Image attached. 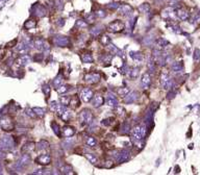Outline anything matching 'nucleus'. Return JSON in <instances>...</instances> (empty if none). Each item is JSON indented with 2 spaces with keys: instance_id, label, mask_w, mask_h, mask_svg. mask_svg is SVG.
I'll use <instances>...</instances> for the list:
<instances>
[{
  "instance_id": "50",
  "label": "nucleus",
  "mask_w": 200,
  "mask_h": 175,
  "mask_svg": "<svg viewBox=\"0 0 200 175\" xmlns=\"http://www.w3.org/2000/svg\"><path fill=\"white\" fill-rule=\"evenodd\" d=\"M101 43L103 44V45H108V44H110V39H108V37H106V36L102 37Z\"/></svg>"
},
{
  "instance_id": "37",
  "label": "nucleus",
  "mask_w": 200,
  "mask_h": 175,
  "mask_svg": "<svg viewBox=\"0 0 200 175\" xmlns=\"http://www.w3.org/2000/svg\"><path fill=\"white\" fill-rule=\"evenodd\" d=\"M171 69L174 72H180L182 71V65H181V63H173Z\"/></svg>"
},
{
  "instance_id": "34",
  "label": "nucleus",
  "mask_w": 200,
  "mask_h": 175,
  "mask_svg": "<svg viewBox=\"0 0 200 175\" xmlns=\"http://www.w3.org/2000/svg\"><path fill=\"white\" fill-rule=\"evenodd\" d=\"M36 25H37V22L35 20H27V21L25 22L24 27L26 29H31V28L36 27Z\"/></svg>"
},
{
  "instance_id": "1",
  "label": "nucleus",
  "mask_w": 200,
  "mask_h": 175,
  "mask_svg": "<svg viewBox=\"0 0 200 175\" xmlns=\"http://www.w3.org/2000/svg\"><path fill=\"white\" fill-rule=\"evenodd\" d=\"M146 125L145 124H140V125L136 126L132 129V141H142L146 136Z\"/></svg>"
},
{
  "instance_id": "40",
  "label": "nucleus",
  "mask_w": 200,
  "mask_h": 175,
  "mask_svg": "<svg viewBox=\"0 0 200 175\" xmlns=\"http://www.w3.org/2000/svg\"><path fill=\"white\" fill-rule=\"evenodd\" d=\"M128 74H129V76H130V78H137V77L139 76V70H138L137 68L132 69L130 71H128Z\"/></svg>"
},
{
  "instance_id": "38",
  "label": "nucleus",
  "mask_w": 200,
  "mask_h": 175,
  "mask_svg": "<svg viewBox=\"0 0 200 175\" xmlns=\"http://www.w3.org/2000/svg\"><path fill=\"white\" fill-rule=\"evenodd\" d=\"M68 90H69V88L67 87V85H58V89H56V92H58V94H65L68 92Z\"/></svg>"
},
{
  "instance_id": "8",
  "label": "nucleus",
  "mask_w": 200,
  "mask_h": 175,
  "mask_svg": "<svg viewBox=\"0 0 200 175\" xmlns=\"http://www.w3.org/2000/svg\"><path fill=\"white\" fill-rule=\"evenodd\" d=\"M93 96L94 95H93L92 90H90L88 88H85V89L81 90V92H80V99H81L83 102H89L90 100H92Z\"/></svg>"
},
{
  "instance_id": "10",
  "label": "nucleus",
  "mask_w": 200,
  "mask_h": 175,
  "mask_svg": "<svg viewBox=\"0 0 200 175\" xmlns=\"http://www.w3.org/2000/svg\"><path fill=\"white\" fill-rule=\"evenodd\" d=\"M33 46L35 48L39 50H48L49 49V46H48V44L43 40V39H36L35 41L33 42Z\"/></svg>"
},
{
  "instance_id": "24",
  "label": "nucleus",
  "mask_w": 200,
  "mask_h": 175,
  "mask_svg": "<svg viewBox=\"0 0 200 175\" xmlns=\"http://www.w3.org/2000/svg\"><path fill=\"white\" fill-rule=\"evenodd\" d=\"M28 50H29V48H28V46L26 45V44L22 43V44H20V45H18V46L16 47V51L18 52V53H20V54H26L28 52Z\"/></svg>"
},
{
  "instance_id": "5",
  "label": "nucleus",
  "mask_w": 200,
  "mask_h": 175,
  "mask_svg": "<svg viewBox=\"0 0 200 175\" xmlns=\"http://www.w3.org/2000/svg\"><path fill=\"white\" fill-rule=\"evenodd\" d=\"M123 28H124V23L119 21V20H116V21L112 22L107 26V30L111 31V33H120V31L123 30Z\"/></svg>"
},
{
  "instance_id": "2",
  "label": "nucleus",
  "mask_w": 200,
  "mask_h": 175,
  "mask_svg": "<svg viewBox=\"0 0 200 175\" xmlns=\"http://www.w3.org/2000/svg\"><path fill=\"white\" fill-rule=\"evenodd\" d=\"M15 147V142L13 137L11 136H3L1 139H0V148L2 150H12L13 148Z\"/></svg>"
},
{
  "instance_id": "3",
  "label": "nucleus",
  "mask_w": 200,
  "mask_h": 175,
  "mask_svg": "<svg viewBox=\"0 0 200 175\" xmlns=\"http://www.w3.org/2000/svg\"><path fill=\"white\" fill-rule=\"evenodd\" d=\"M78 119H79V122L81 125H88V124H90L91 122H92V120H93L92 112H91L89 109H82L81 112L79 113Z\"/></svg>"
},
{
  "instance_id": "44",
  "label": "nucleus",
  "mask_w": 200,
  "mask_h": 175,
  "mask_svg": "<svg viewBox=\"0 0 200 175\" xmlns=\"http://www.w3.org/2000/svg\"><path fill=\"white\" fill-rule=\"evenodd\" d=\"M140 11L142 12V13H148L149 9H150V6L147 4V3H144V4H142V5H140Z\"/></svg>"
},
{
  "instance_id": "39",
  "label": "nucleus",
  "mask_w": 200,
  "mask_h": 175,
  "mask_svg": "<svg viewBox=\"0 0 200 175\" xmlns=\"http://www.w3.org/2000/svg\"><path fill=\"white\" fill-rule=\"evenodd\" d=\"M75 26H76L77 28H85V27H88V23H87L85 20H77Z\"/></svg>"
},
{
  "instance_id": "20",
  "label": "nucleus",
  "mask_w": 200,
  "mask_h": 175,
  "mask_svg": "<svg viewBox=\"0 0 200 175\" xmlns=\"http://www.w3.org/2000/svg\"><path fill=\"white\" fill-rule=\"evenodd\" d=\"M35 149H36V144L33 142H28V143H25L24 145H23L21 150H22L23 153H29L35 150Z\"/></svg>"
},
{
  "instance_id": "23",
  "label": "nucleus",
  "mask_w": 200,
  "mask_h": 175,
  "mask_svg": "<svg viewBox=\"0 0 200 175\" xmlns=\"http://www.w3.org/2000/svg\"><path fill=\"white\" fill-rule=\"evenodd\" d=\"M63 134L66 138H71L73 137V134H75V130L71 126H65L63 128Z\"/></svg>"
},
{
  "instance_id": "53",
  "label": "nucleus",
  "mask_w": 200,
  "mask_h": 175,
  "mask_svg": "<svg viewBox=\"0 0 200 175\" xmlns=\"http://www.w3.org/2000/svg\"><path fill=\"white\" fill-rule=\"evenodd\" d=\"M43 91H44V93H45V95H46V96L49 95V93H50L49 85H44V88H43Z\"/></svg>"
},
{
  "instance_id": "12",
  "label": "nucleus",
  "mask_w": 200,
  "mask_h": 175,
  "mask_svg": "<svg viewBox=\"0 0 200 175\" xmlns=\"http://www.w3.org/2000/svg\"><path fill=\"white\" fill-rule=\"evenodd\" d=\"M85 80L88 83H96L100 80V75L98 73H89L85 76Z\"/></svg>"
},
{
  "instance_id": "35",
  "label": "nucleus",
  "mask_w": 200,
  "mask_h": 175,
  "mask_svg": "<svg viewBox=\"0 0 200 175\" xmlns=\"http://www.w3.org/2000/svg\"><path fill=\"white\" fill-rule=\"evenodd\" d=\"M85 157H87V159H88L89 161L94 165H96L97 163H98V159H97L94 154H92V153H85Z\"/></svg>"
},
{
  "instance_id": "58",
  "label": "nucleus",
  "mask_w": 200,
  "mask_h": 175,
  "mask_svg": "<svg viewBox=\"0 0 200 175\" xmlns=\"http://www.w3.org/2000/svg\"><path fill=\"white\" fill-rule=\"evenodd\" d=\"M1 171H2V167H1V164H0V173H1Z\"/></svg>"
},
{
  "instance_id": "21",
  "label": "nucleus",
  "mask_w": 200,
  "mask_h": 175,
  "mask_svg": "<svg viewBox=\"0 0 200 175\" xmlns=\"http://www.w3.org/2000/svg\"><path fill=\"white\" fill-rule=\"evenodd\" d=\"M29 62H30V58L27 54H23L22 56H20V58L16 60V63L18 64L20 67H24V66L27 65Z\"/></svg>"
},
{
  "instance_id": "9",
  "label": "nucleus",
  "mask_w": 200,
  "mask_h": 175,
  "mask_svg": "<svg viewBox=\"0 0 200 175\" xmlns=\"http://www.w3.org/2000/svg\"><path fill=\"white\" fill-rule=\"evenodd\" d=\"M36 163L37 164H40L42 166H47L48 164L51 163V157H50L49 154H41V155H39L38 157L36 159Z\"/></svg>"
},
{
  "instance_id": "54",
  "label": "nucleus",
  "mask_w": 200,
  "mask_h": 175,
  "mask_svg": "<svg viewBox=\"0 0 200 175\" xmlns=\"http://www.w3.org/2000/svg\"><path fill=\"white\" fill-rule=\"evenodd\" d=\"M87 20H88V22H94V20H95V15H89L88 17H87Z\"/></svg>"
},
{
  "instance_id": "22",
  "label": "nucleus",
  "mask_w": 200,
  "mask_h": 175,
  "mask_svg": "<svg viewBox=\"0 0 200 175\" xmlns=\"http://www.w3.org/2000/svg\"><path fill=\"white\" fill-rule=\"evenodd\" d=\"M29 161H30V156L28 155V153H23L22 155H21V157H20V159L18 161V163L22 167H24V166L29 164Z\"/></svg>"
},
{
  "instance_id": "6",
  "label": "nucleus",
  "mask_w": 200,
  "mask_h": 175,
  "mask_svg": "<svg viewBox=\"0 0 200 175\" xmlns=\"http://www.w3.org/2000/svg\"><path fill=\"white\" fill-rule=\"evenodd\" d=\"M114 156H115V159L117 161H119V163H123V161H126L129 159L130 152H129L128 150H120V151H117Z\"/></svg>"
},
{
  "instance_id": "26",
  "label": "nucleus",
  "mask_w": 200,
  "mask_h": 175,
  "mask_svg": "<svg viewBox=\"0 0 200 175\" xmlns=\"http://www.w3.org/2000/svg\"><path fill=\"white\" fill-rule=\"evenodd\" d=\"M81 60L83 63H87V64H90V63H93V56H92V53L91 52H83L81 55Z\"/></svg>"
},
{
  "instance_id": "25",
  "label": "nucleus",
  "mask_w": 200,
  "mask_h": 175,
  "mask_svg": "<svg viewBox=\"0 0 200 175\" xmlns=\"http://www.w3.org/2000/svg\"><path fill=\"white\" fill-rule=\"evenodd\" d=\"M176 15H177L178 18L180 20H182V21H186V20H188V18H189V13H188L186 9H184V8H179L177 11V13H176Z\"/></svg>"
},
{
  "instance_id": "19",
  "label": "nucleus",
  "mask_w": 200,
  "mask_h": 175,
  "mask_svg": "<svg viewBox=\"0 0 200 175\" xmlns=\"http://www.w3.org/2000/svg\"><path fill=\"white\" fill-rule=\"evenodd\" d=\"M117 11L120 12L121 14L128 15L132 12V7L130 5H128V4H119Z\"/></svg>"
},
{
  "instance_id": "41",
  "label": "nucleus",
  "mask_w": 200,
  "mask_h": 175,
  "mask_svg": "<svg viewBox=\"0 0 200 175\" xmlns=\"http://www.w3.org/2000/svg\"><path fill=\"white\" fill-rule=\"evenodd\" d=\"M33 112L36 113V115L38 116H44L45 115V109H41V107H33Z\"/></svg>"
},
{
  "instance_id": "32",
  "label": "nucleus",
  "mask_w": 200,
  "mask_h": 175,
  "mask_svg": "<svg viewBox=\"0 0 200 175\" xmlns=\"http://www.w3.org/2000/svg\"><path fill=\"white\" fill-rule=\"evenodd\" d=\"M60 171L63 173H65V174H74V172H73V168L70 166V165H65L64 167L60 168Z\"/></svg>"
},
{
  "instance_id": "14",
  "label": "nucleus",
  "mask_w": 200,
  "mask_h": 175,
  "mask_svg": "<svg viewBox=\"0 0 200 175\" xmlns=\"http://www.w3.org/2000/svg\"><path fill=\"white\" fill-rule=\"evenodd\" d=\"M106 103L108 106L111 107H116L118 105V100H117V97L113 93H108L106 96Z\"/></svg>"
},
{
  "instance_id": "55",
  "label": "nucleus",
  "mask_w": 200,
  "mask_h": 175,
  "mask_svg": "<svg viewBox=\"0 0 200 175\" xmlns=\"http://www.w3.org/2000/svg\"><path fill=\"white\" fill-rule=\"evenodd\" d=\"M96 15L98 17H105V16H106V14L104 13V11H98V13H97Z\"/></svg>"
},
{
  "instance_id": "48",
  "label": "nucleus",
  "mask_w": 200,
  "mask_h": 175,
  "mask_svg": "<svg viewBox=\"0 0 200 175\" xmlns=\"http://www.w3.org/2000/svg\"><path fill=\"white\" fill-rule=\"evenodd\" d=\"M70 104H71L72 106H78L79 105V101H78V99L76 98H72V100H70Z\"/></svg>"
},
{
  "instance_id": "31",
  "label": "nucleus",
  "mask_w": 200,
  "mask_h": 175,
  "mask_svg": "<svg viewBox=\"0 0 200 175\" xmlns=\"http://www.w3.org/2000/svg\"><path fill=\"white\" fill-rule=\"evenodd\" d=\"M85 143L87 145L90 146V147H96L97 146V140L93 137H88L85 140Z\"/></svg>"
},
{
  "instance_id": "49",
  "label": "nucleus",
  "mask_w": 200,
  "mask_h": 175,
  "mask_svg": "<svg viewBox=\"0 0 200 175\" xmlns=\"http://www.w3.org/2000/svg\"><path fill=\"white\" fill-rule=\"evenodd\" d=\"M148 68L149 70H151V72H154V62L153 60H148Z\"/></svg>"
},
{
  "instance_id": "30",
  "label": "nucleus",
  "mask_w": 200,
  "mask_h": 175,
  "mask_svg": "<svg viewBox=\"0 0 200 175\" xmlns=\"http://www.w3.org/2000/svg\"><path fill=\"white\" fill-rule=\"evenodd\" d=\"M70 100H71V98H70L69 96H60V99H58L60 103L62 104V105H64V106H66V105L70 104Z\"/></svg>"
},
{
  "instance_id": "51",
  "label": "nucleus",
  "mask_w": 200,
  "mask_h": 175,
  "mask_svg": "<svg viewBox=\"0 0 200 175\" xmlns=\"http://www.w3.org/2000/svg\"><path fill=\"white\" fill-rule=\"evenodd\" d=\"M58 102H55V101L50 102V109H51V111H53V112L55 113V109H56V107H58Z\"/></svg>"
},
{
  "instance_id": "43",
  "label": "nucleus",
  "mask_w": 200,
  "mask_h": 175,
  "mask_svg": "<svg viewBox=\"0 0 200 175\" xmlns=\"http://www.w3.org/2000/svg\"><path fill=\"white\" fill-rule=\"evenodd\" d=\"M128 92H129V90L127 88H121V89H119V90L117 91V94L120 96H125Z\"/></svg>"
},
{
  "instance_id": "18",
  "label": "nucleus",
  "mask_w": 200,
  "mask_h": 175,
  "mask_svg": "<svg viewBox=\"0 0 200 175\" xmlns=\"http://www.w3.org/2000/svg\"><path fill=\"white\" fill-rule=\"evenodd\" d=\"M162 17L164 19H173L175 17V12L171 7H168L162 12Z\"/></svg>"
},
{
  "instance_id": "36",
  "label": "nucleus",
  "mask_w": 200,
  "mask_h": 175,
  "mask_svg": "<svg viewBox=\"0 0 200 175\" xmlns=\"http://www.w3.org/2000/svg\"><path fill=\"white\" fill-rule=\"evenodd\" d=\"M51 127L52 129H53V131H54V134H56V136H60V125H58L55 121H53V122H51Z\"/></svg>"
},
{
  "instance_id": "52",
  "label": "nucleus",
  "mask_w": 200,
  "mask_h": 175,
  "mask_svg": "<svg viewBox=\"0 0 200 175\" xmlns=\"http://www.w3.org/2000/svg\"><path fill=\"white\" fill-rule=\"evenodd\" d=\"M117 113H118V115H120V116H122L123 115V113H125L124 112V109L122 106H119V105H117Z\"/></svg>"
},
{
  "instance_id": "16",
  "label": "nucleus",
  "mask_w": 200,
  "mask_h": 175,
  "mask_svg": "<svg viewBox=\"0 0 200 175\" xmlns=\"http://www.w3.org/2000/svg\"><path fill=\"white\" fill-rule=\"evenodd\" d=\"M92 103H93L94 107L101 106L102 104L104 103V98L100 95V94H96V95H94L93 98H92Z\"/></svg>"
},
{
  "instance_id": "28",
  "label": "nucleus",
  "mask_w": 200,
  "mask_h": 175,
  "mask_svg": "<svg viewBox=\"0 0 200 175\" xmlns=\"http://www.w3.org/2000/svg\"><path fill=\"white\" fill-rule=\"evenodd\" d=\"M35 12H36L37 16L39 17H44L46 15V11H45V8L42 5H37L35 7Z\"/></svg>"
},
{
  "instance_id": "17",
  "label": "nucleus",
  "mask_w": 200,
  "mask_h": 175,
  "mask_svg": "<svg viewBox=\"0 0 200 175\" xmlns=\"http://www.w3.org/2000/svg\"><path fill=\"white\" fill-rule=\"evenodd\" d=\"M129 55H130V58H132V60H134V63H137V64H141L143 60H144V55H143L141 52L132 51L129 53Z\"/></svg>"
},
{
  "instance_id": "47",
  "label": "nucleus",
  "mask_w": 200,
  "mask_h": 175,
  "mask_svg": "<svg viewBox=\"0 0 200 175\" xmlns=\"http://www.w3.org/2000/svg\"><path fill=\"white\" fill-rule=\"evenodd\" d=\"M49 170H46V169H43V170H38L36 172H33V174H36V175H40V174H49Z\"/></svg>"
},
{
  "instance_id": "46",
  "label": "nucleus",
  "mask_w": 200,
  "mask_h": 175,
  "mask_svg": "<svg viewBox=\"0 0 200 175\" xmlns=\"http://www.w3.org/2000/svg\"><path fill=\"white\" fill-rule=\"evenodd\" d=\"M25 112H26V115L29 116L30 118H35V117H36V113L33 112V109H27L26 111H25Z\"/></svg>"
},
{
  "instance_id": "33",
  "label": "nucleus",
  "mask_w": 200,
  "mask_h": 175,
  "mask_svg": "<svg viewBox=\"0 0 200 175\" xmlns=\"http://www.w3.org/2000/svg\"><path fill=\"white\" fill-rule=\"evenodd\" d=\"M48 146H49V143L47 142V141H45V140H42V141H40L38 143L37 148H38L39 150H44V149L48 148Z\"/></svg>"
},
{
  "instance_id": "56",
  "label": "nucleus",
  "mask_w": 200,
  "mask_h": 175,
  "mask_svg": "<svg viewBox=\"0 0 200 175\" xmlns=\"http://www.w3.org/2000/svg\"><path fill=\"white\" fill-rule=\"evenodd\" d=\"M42 58H43V55L42 54H39V55H37V56H35V58H33V60H42Z\"/></svg>"
},
{
  "instance_id": "45",
  "label": "nucleus",
  "mask_w": 200,
  "mask_h": 175,
  "mask_svg": "<svg viewBox=\"0 0 200 175\" xmlns=\"http://www.w3.org/2000/svg\"><path fill=\"white\" fill-rule=\"evenodd\" d=\"M62 82H63V77H62V75H60V76H58L54 80H53V85L58 88V85H62Z\"/></svg>"
},
{
  "instance_id": "7",
  "label": "nucleus",
  "mask_w": 200,
  "mask_h": 175,
  "mask_svg": "<svg viewBox=\"0 0 200 175\" xmlns=\"http://www.w3.org/2000/svg\"><path fill=\"white\" fill-rule=\"evenodd\" d=\"M161 83H162V87L164 88L165 90H169L172 88V79H171V77L168 75L167 73H163L161 75Z\"/></svg>"
},
{
  "instance_id": "27",
  "label": "nucleus",
  "mask_w": 200,
  "mask_h": 175,
  "mask_svg": "<svg viewBox=\"0 0 200 175\" xmlns=\"http://www.w3.org/2000/svg\"><path fill=\"white\" fill-rule=\"evenodd\" d=\"M72 115H73V113H72V111L71 109H64V112H63V114L60 115V117H62V119H63L64 121H69L70 119H71V117H72Z\"/></svg>"
},
{
  "instance_id": "4",
  "label": "nucleus",
  "mask_w": 200,
  "mask_h": 175,
  "mask_svg": "<svg viewBox=\"0 0 200 175\" xmlns=\"http://www.w3.org/2000/svg\"><path fill=\"white\" fill-rule=\"evenodd\" d=\"M0 126L3 130L5 131H12L15 129V125L14 122L12 121V119L7 116H4L0 119Z\"/></svg>"
},
{
  "instance_id": "13",
  "label": "nucleus",
  "mask_w": 200,
  "mask_h": 175,
  "mask_svg": "<svg viewBox=\"0 0 200 175\" xmlns=\"http://www.w3.org/2000/svg\"><path fill=\"white\" fill-rule=\"evenodd\" d=\"M54 43L56 46L60 47H67L68 45H70V41L66 37H56L54 39Z\"/></svg>"
},
{
  "instance_id": "57",
  "label": "nucleus",
  "mask_w": 200,
  "mask_h": 175,
  "mask_svg": "<svg viewBox=\"0 0 200 175\" xmlns=\"http://www.w3.org/2000/svg\"><path fill=\"white\" fill-rule=\"evenodd\" d=\"M3 151H4V150H2V149L0 148V159H4V157H5V153L3 152Z\"/></svg>"
},
{
  "instance_id": "29",
  "label": "nucleus",
  "mask_w": 200,
  "mask_h": 175,
  "mask_svg": "<svg viewBox=\"0 0 200 175\" xmlns=\"http://www.w3.org/2000/svg\"><path fill=\"white\" fill-rule=\"evenodd\" d=\"M168 41L164 40V39H159L157 41H156L155 45H156V48H159V49H162V48H165V47L168 45Z\"/></svg>"
},
{
  "instance_id": "11",
  "label": "nucleus",
  "mask_w": 200,
  "mask_h": 175,
  "mask_svg": "<svg viewBox=\"0 0 200 175\" xmlns=\"http://www.w3.org/2000/svg\"><path fill=\"white\" fill-rule=\"evenodd\" d=\"M138 98H139L138 92H128V93L125 95L124 102H125V103H134V102L137 101Z\"/></svg>"
},
{
  "instance_id": "15",
  "label": "nucleus",
  "mask_w": 200,
  "mask_h": 175,
  "mask_svg": "<svg viewBox=\"0 0 200 175\" xmlns=\"http://www.w3.org/2000/svg\"><path fill=\"white\" fill-rule=\"evenodd\" d=\"M150 83H151V77H150V75H149L148 73L143 74L142 79H141V85H142L143 89L147 90V89L150 87Z\"/></svg>"
},
{
  "instance_id": "42",
  "label": "nucleus",
  "mask_w": 200,
  "mask_h": 175,
  "mask_svg": "<svg viewBox=\"0 0 200 175\" xmlns=\"http://www.w3.org/2000/svg\"><path fill=\"white\" fill-rule=\"evenodd\" d=\"M107 46L110 47V49L112 50V51H114L115 52V53H117V54L118 55H122V51H121L120 49H118V48H116L115 46H114V45H113V44H108V45H107Z\"/></svg>"
}]
</instances>
